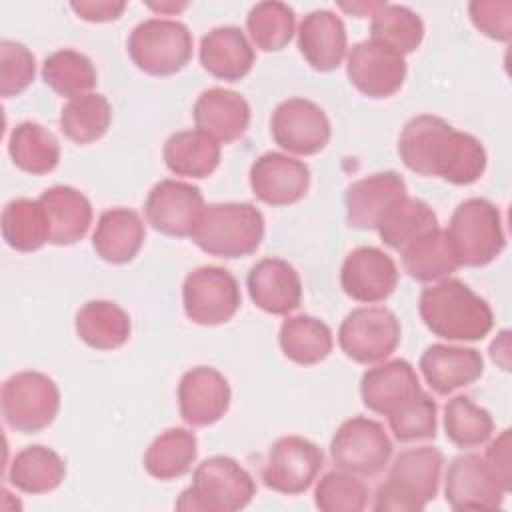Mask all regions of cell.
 <instances>
[{"label":"cell","instance_id":"6da1fadb","mask_svg":"<svg viewBox=\"0 0 512 512\" xmlns=\"http://www.w3.org/2000/svg\"><path fill=\"white\" fill-rule=\"evenodd\" d=\"M398 154L408 170L456 186L474 184L486 170L482 142L434 114H420L404 124Z\"/></svg>","mask_w":512,"mask_h":512},{"label":"cell","instance_id":"7a4b0ae2","mask_svg":"<svg viewBox=\"0 0 512 512\" xmlns=\"http://www.w3.org/2000/svg\"><path fill=\"white\" fill-rule=\"evenodd\" d=\"M418 310L426 328L444 340L476 342L488 336L494 326L490 304L456 278L426 286Z\"/></svg>","mask_w":512,"mask_h":512},{"label":"cell","instance_id":"3957f363","mask_svg":"<svg viewBox=\"0 0 512 512\" xmlns=\"http://www.w3.org/2000/svg\"><path fill=\"white\" fill-rule=\"evenodd\" d=\"M442 452L432 446L402 450L374 496L378 512H418L436 498L442 472Z\"/></svg>","mask_w":512,"mask_h":512},{"label":"cell","instance_id":"277c9868","mask_svg":"<svg viewBox=\"0 0 512 512\" xmlns=\"http://www.w3.org/2000/svg\"><path fill=\"white\" fill-rule=\"evenodd\" d=\"M206 254L242 258L260 246L264 216L250 202H220L204 206L190 236Z\"/></svg>","mask_w":512,"mask_h":512},{"label":"cell","instance_id":"5b68a950","mask_svg":"<svg viewBox=\"0 0 512 512\" xmlns=\"http://www.w3.org/2000/svg\"><path fill=\"white\" fill-rule=\"evenodd\" d=\"M256 494L252 476L230 456H210L192 474V484L176 500L178 510L236 512Z\"/></svg>","mask_w":512,"mask_h":512},{"label":"cell","instance_id":"8992f818","mask_svg":"<svg viewBox=\"0 0 512 512\" xmlns=\"http://www.w3.org/2000/svg\"><path fill=\"white\" fill-rule=\"evenodd\" d=\"M446 234L460 266H486L506 246L500 210L486 198L460 202L452 212Z\"/></svg>","mask_w":512,"mask_h":512},{"label":"cell","instance_id":"52a82bcc","mask_svg":"<svg viewBox=\"0 0 512 512\" xmlns=\"http://www.w3.org/2000/svg\"><path fill=\"white\" fill-rule=\"evenodd\" d=\"M4 422L22 434H36L48 428L60 410L56 382L38 370H22L2 384L0 394Z\"/></svg>","mask_w":512,"mask_h":512},{"label":"cell","instance_id":"ba28073f","mask_svg":"<svg viewBox=\"0 0 512 512\" xmlns=\"http://www.w3.org/2000/svg\"><path fill=\"white\" fill-rule=\"evenodd\" d=\"M128 54L138 70L150 76H170L190 62L192 34L184 22L148 18L130 32Z\"/></svg>","mask_w":512,"mask_h":512},{"label":"cell","instance_id":"9c48e42d","mask_svg":"<svg viewBox=\"0 0 512 512\" xmlns=\"http://www.w3.org/2000/svg\"><path fill=\"white\" fill-rule=\"evenodd\" d=\"M330 456L336 468L344 472L376 476L392 456V440L380 422L366 416H352L334 432Z\"/></svg>","mask_w":512,"mask_h":512},{"label":"cell","instance_id":"30bf717a","mask_svg":"<svg viewBox=\"0 0 512 512\" xmlns=\"http://www.w3.org/2000/svg\"><path fill=\"white\" fill-rule=\"evenodd\" d=\"M400 322L384 306H362L346 314L338 328L342 352L358 364L386 360L400 344Z\"/></svg>","mask_w":512,"mask_h":512},{"label":"cell","instance_id":"8fae6325","mask_svg":"<svg viewBox=\"0 0 512 512\" xmlns=\"http://www.w3.org/2000/svg\"><path fill=\"white\" fill-rule=\"evenodd\" d=\"M182 302L192 322L218 326L238 312L242 296L232 272L220 266H200L184 278Z\"/></svg>","mask_w":512,"mask_h":512},{"label":"cell","instance_id":"7c38bea8","mask_svg":"<svg viewBox=\"0 0 512 512\" xmlns=\"http://www.w3.org/2000/svg\"><path fill=\"white\" fill-rule=\"evenodd\" d=\"M274 142L298 156H312L324 150L332 128L326 112L308 98H288L276 106L270 118Z\"/></svg>","mask_w":512,"mask_h":512},{"label":"cell","instance_id":"4fadbf2b","mask_svg":"<svg viewBox=\"0 0 512 512\" xmlns=\"http://www.w3.org/2000/svg\"><path fill=\"white\" fill-rule=\"evenodd\" d=\"M324 464L322 450L302 436H282L268 452L262 480L264 484L280 494H302L306 492Z\"/></svg>","mask_w":512,"mask_h":512},{"label":"cell","instance_id":"5bb4252c","mask_svg":"<svg viewBox=\"0 0 512 512\" xmlns=\"http://www.w3.org/2000/svg\"><path fill=\"white\" fill-rule=\"evenodd\" d=\"M506 494L508 490L484 456L460 454L450 462L444 496L452 510H498Z\"/></svg>","mask_w":512,"mask_h":512},{"label":"cell","instance_id":"9a60e30c","mask_svg":"<svg viewBox=\"0 0 512 512\" xmlns=\"http://www.w3.org/2000/svg\"><path fill=\"white\" fill-rule=\"evenodd\" d=\"M346 74L364 96L388 98L404 84L406 60L376 40H362L348 52Z\"/></svg>","mask_w":512,"mask_h":512},{"label":"cell","instance_id":"2e32d148","mask_svg":"<svg viewBox=\"0 0 512 512\" xmlns=\"http://www.w3.org/2000/svg\"><path fill=\"white\" fill-rule=\"evenodd\" d=\"M202 210L204 196L200 188L172 178L154 184L144 204L148 224L174 238L192 236Z\"/></svg>","mask_w":512,"mask_h":512},{"label":"cell","instance_id":"e0dca14e","mask_svg":"<svg viewBox=\"0 0 512 512\" xmlns=\"http://www.w3.org/2000/svg\"><path fill=\"white\" fill-rule=\"evenodd\" d=\"M340 284L356 302H382L398 284V268L384 250L376 246H358L342 262Z\"/></svg>","mask_w":512,"mask_h":512},{"label":"cell","instance_id":"ac0fdd59","mask_svg":"<svg viewBox=\"0 0 512 512\" xmlns=\"http://www.w3.org/2000/svg\"><path fill=\"white\" fill-rule=\"evenodd\" d=\"M250 186L258 200L288 206L302 200L310 188V168L288 154L266 152L250 166Z\"/></svg>","mask_w":512,"mask_h":512},{"label":"cell","instance_id":"d6986e66","mask_svg":"<svg viewBox=\"0 0 512 512\" xmlns=\"http://www.w3.org/2000/svg\"><path fill=\"white\" fill-rule=\"evenodd\" d=\"M230 384L212 366H196L182 374L178 384V410L190 426L218 422L230 406Z\"/></svg>","mask_w":512,"mask_h":512},{"label":"cell","instance_id":"ffe728a7","mask_svg":"<svg viewBox=\"0 0 512 512\" xmlns=\"http://www.w3.org/2000/svg\"><path fill=\"white\" fill-rule=\"evenodd\" d=\"M252 302L274 316H286L302 302V282L292 264L282 258H262L248 272Z\"/></svg>","mask_w":512,"mask_h":512},{"label":"cell","instance_id":"44dd1931","mask_svg":"<svg viewBox=\"0 0 512 512\" xmlns=\"http://www.w3.org/2000/svg\"><path fill=\"white\" fill-rule=\"evenodd\" d=\"M406 194L404 178L394 172H376L352 182L346 188V222L358 230H372L378 226L384 212Z\"/></svg>","mask_w":512,"mask_h":512},{"label":"cell","instance_id":"7402d4cb","mask_svg":"<svg viewBox=\"0 0 512 512\" xmlns=\"http://www.w3.org/2000/svg\"><path fill=\"white\" fill-rule=\"evenodd\" d=\"M420 392L422 388L416 370L404 358L368 368L360 380L362 404L384 416H390Z\"/></svg>","mask_w":512,"mask_h":512},{"label":"cell","instance_id":"603a6c76","mask_svg":"<svg viewBox=\"0 0 512 512\" xmlns=\"http://www.w3.org/2000/svg\"><path fill=\"white\" fill-rule=\"evenodd\" d=\"M420 370L436 394L448 396L476 382L484 372V360L474 348L432 344L420 356Z\"/></svg>","mask_w":512,"mask_h":512},{"label":"cell","instance_id":"cb8c5ba5","mask_svg":"<svg viewBox=\"0 0 512 512\" xmlns=\"http://www.w3.org/2000/svg\"><path fill=\"white\" fill-rule=\"evenodd\" d=\"M192 116L196 130L206 132L220 144H230L248 130L250 104L234 90L208 88L198 96Z\"/></svg>","mask_w":512,"mask_h":512},{"label":"cell","instance_id":"d4e9b609","mask_svg":"<svg viewBox=\"0 0 512 512\" xmlns=\"http://www.w3.org/2000/svg\"><path fill=\"white\" fill-rule=\"evenodd\" d=\"M346 26L332 10H314L298 26V48L318 72L338 68L346 56Z\"/></svg>","mask_w":512,"mask_h":512},{"label":"cell","instance_id":"484cf974","mask_svg":"<svg viewBox=\"0 0 512 512\" xmlns=\"http://www.w3.org/2000/svg\"><path fill=\"white\" fill-rule=\"evenodd\" d=\"M200 64L214 78L242 80L254 64V48L238 26H218L200 40Z\"/></svg>","mask_w":512,"mask_h":512},{"label":"cell","instance_id":"4316f807","mask_svg":"<svg viewBox=\"0 0 512 512\" xmlns=\"http://www.w3.org/2000/svg\"><path fill=\"white\" fill-rule=\"evenodd\" d=\"M144 238L146 230L140 214L118 206L100 214L92 246L104 262L126 264L140 252Z\"/></svg>","mask_w":512,"mask_h":512},{"label":"cell","instance_id":"83f0119b","mask_svg":"<svg viewBox=\"0 0 512 512\" xmlns=\"http://www.w3.org/2000/svg\"><path fill=\"white\" fill-rule=\"evenodd\" d=\"M50 222V242L70 246L82 240L92 224L90 200L72 186H52L38 198Z\"/></svg>","mask_w":512,"mask_h":512},{"label":"cell","instance_id":"f1b7e54d","mask_svg":"<svg viewBox=\"0 0 512 512\" xmlns=\"http://www.w3.org/2000/svg\"><path fill=\"white\" fill-rule=\"evenodd\" d=\"M400 252L406 274L418 282H440L460 268L448 234L442 228L424 232Z\"/></svg>","mask_w":512,"mask_h":512},{"label":"cell","instance_id":"f546056e","mask_svg":"<svg viewBox=\"0 0 512 512\" xmlns=\"http://www.w3.org/2000/svg\"><path fill=\"white\" fill-rule=\"evenodd\" d=\"M162 156L172 174L206 178L220 164V142L202 130H182L166 140Z\"/></svg>","mask_w":512,"mask_h":512},{"label":"cell","instance_id":"4dcf8cb0","mask_svg":"<svg viewBox=\"0 0 512 512\" xmlns=\"http://www.w3.org/2000/svg\"><path fill=\"white\" fill-rule=\"evenodd\" d=\"M76 334L96 350H114L130 338V316L110 300H90L76 312Z\"/></svg>","mask_w":512,"mask_h":512},{"label":"cell","instance_id":"1f68e13d","mask_svg":"<svg viewBox=\"0 0 512 512\" xmlns=\"http://www.w3.org/2000/svg\"><path fill=\"white\" fill-rule=\"evenodd\" d=\"M64 460L42 444L22 448L8 468V482L26 494H46L62 484Z\"/></svg>","mask_w":512,"mask_h":512},{"label":"cell","instance_id":"d6a6232c","mask_svg":"<svg viewBox=\"0 0 512 512\" xmlns=\"http://www.w3.org/2000/svg\"><path fill=\"white\" fill-rule=\"evenodd\" d=\"M278 342L284 356L300 366L322 362L334 346L332 330L322 320L308 314H298L284 320Z\"/></svg>","mask_w":512,"mask_h":512},{"label":"cell","instance_id":"836d02e7","mask_svg":"<svg viewBox=\"0 0 512 512\" xmlns=\"http://www.w3.org/2000/svg\"><path fill=\"white\" fill-rule=\"evenodd\" d=\"M198 456V440L186 428H168L158 434L144 454V470L158 480L184 476Z\"/></svg>","mask_w":512,"mask_h":512},{"label":"cell","instance_id":"e575fe53","mask_svg":"<svg viewBox=\"0 0 512 512\" xmlns=\"http://www.w3.org/2000/svg\"><path fill=\"white\" fill-rule=\"evenodd\" d=\"M2 238L18 252H34L50 242V222L40 200L16 198L2 210Z\"/></svg>","mask_w":512,"mask_h":512},{"label":"cell","instance_id":"d590c367","mask_svg":"<svg viewBox=\"0 0 512 512\" xmlns=\"http://www.w3.org/2000/svg\"><path fill=\"white\" fill-rule=\"evenodd\" d=\"M438 228L434 210L420 198L404 194L380 218L376 230L382 242L394 250H402L428 230Z\"/></svg>","mask_w":512,"mask_h":512},{"label":"cell","instance_id":"8d00e7d4","mask_svg":"<svg viewBox=\"0 0 512 512\" xmlns=\"http://www.w3.org/2000/svg\"><path fill=\"white\" fill-rule=\"evenodd\" d=\"M12 162L34 176L52 172L60 160V144L56 136L36 122H20L8 140Z\"/></svg>","mask_w":512,"mask_h":512},{"label":"cell","instance_id":"74e56055","mask_svg":"<svg viewBox=\"0 0 512 512\" xmlns=\"http://www.w3.org/2000/svg\"><path fill=\"white\" fill-rule=\"evenodd\" d=\"M42 80L64 98L90 94L96 86V68L92 60L72 48H62L46 56L42 64Z\"/></svg>","mask_w":512,"mask_h":512},{"label":"cell","instance_id":"f35d334b","mask_svg":"<svg viewBox=\"0 0 512 512\" xmlns=\"http://www.w3.org/2000/svg\"><path fill=\"white\" fill-rule=\"evenodd\" d=\"M424 38L422 18L400 4H386L372 14L370 22V40H376L398 54L414 52Z\"/></svg>","mask_w":512,"mask_h":512},{"label":"cell","instance_id":"ab89813d","mask_svg":"<svg viewBox=\"0 0 512 512\" xmlns=\"http://www.w3.org/2000/svg\"><path fill=\"white\" fill-rule=\"evenodd\" d=\"M112 120V106L106 96L90 92L68 100L60 110V130L76 144H90L102 138Z\"/></svg>","mask_w":512,"mask_h":512},{"label":"cell","instance_id":"60d3db41","mask_svg":"<svg viewBox=\"0 0 512 512\" xmlns=\"http://www.w3.org/2000/svg\"><path fill=\"white\" fill-rule=\"evenodd\" d=\"M296 16L294 10L276 0L258 2L246 16V30L256 48L262 52H278L294 36Z\"/></svg>","mask_w":512,"mask_h":512},{"label":"cell","instance_id":"b9f144b4","mask_svg":"<svg viewBox=\"0 0 512 512\" xmlns=\"http://www.w3.org/2000/svg\"><path fill=\"white\" fill-rule=\"evenodd\" d=\"M446 438L460 448H474L484 444L494 432L490 412L472 402L468 396H454L444 408Z\"/></svg>","mask_w":512,"mask_h":512},{"label":"cell","instance_id":"7bdbcfd3","mask_svg":"<svg viewBox=\"0 0 512 512\" xmlns=\"http://www.w3.org/2000/svg\"><path fill=\"white\" fill-rule=\"evenodd\" d=\"M314 504L322 512H360L368 506V488L356 474L332 470L318 480Z\"/></svg>","mask_w":512,"mask_h":512},{"label":"cell","instance_id":"ee69618b","mask_svg":"<svg viewBox=\"0 0 512 512\" xmlns=\"http://www.w3.org/2000/svg\"><path fill=\"white\" fill-rule=\"evenodd\" d=\"M438 406L424 390L388 416L390 430L398 442H416L436 436Z\"/></svg>","mask_w":512,"mask_h":512},{"label":"cell","instance_id":"f6af8a7d","mask_svg":"<svg viewBox=\"0 0 512 512\" xmlns=\"http://www.w3.org/2000/svg\"><path fill=\"white\" fill-rule=\"evenodd\" d=\"M36 74L34 54L20 42H0V94L4 98L24 92Z\"/></svg>","mask_w":512,"mask_h":512},{"label":"cell","instance_id":"bcb514c9","mask_svg":"<svg viewBox=\"0 0 512 512\" xmlns=\"http://www.w3.org/2000/svg\"><path fill=\"white\" fill-rule=\"evenodd\" d=\"M472 24L488 38L508 42L512 36V2L474 0L468 4Z\"/></svg>","mask_w":512,"mask_h":512},{"label":"cell","instance_id":"7dc6e473","mask_svg":"<svg viewBox=\"0 0 512 512\" xmlns=\"http://www.w3.org/2000/svg\"><path fill=\"white\" fill-rule=\"evenodd\" d=\"M484 460L490 464L502 486L510 492L512 486V464H510V430H502L486 448Z\"/></svg>","mask_w":512,"mask_h":512},{"label":"cell","instance_id":"c3c4849f","mask_svg":"<svg viewBox=\"0 0 512 512\" xmlns=\"http://www.w3.org/2000/svg\"><path fill=\"white\" fill-rule=\"evenodd\" d=\"M70 8L86 22H110L120 18L126 8L124 0H80L70 2Z\"/></svg>","mask_w":512,"mask_h":512},{"label":"cell","instance_id":"681fc988","mask_svg":"<svg viewBox=\"0 0 512 512\" xmlns=\"http://www.w3.org/2000/svg\"><path fill=\"white\" fill-rule=\"evenodd\" d=\"M338 6L354 16H372L382 2H338Z\"/></svg>","mask_w":512,"mask_h":512},{"label":"cell","instance_id":"f907efd6","mask_svg":"<svg viewBox=\"0 0 512 512\" xmlns=\"http://www.w3.org/2000/svg\"><path fill=\"white\" fill-rule=\"evenodd\" d=\"M152 10H156V12H160V14H166V12H180V10H184L186 8V2H182V4H174V2H160V4H148Z\"/></svg>","mask_w":512,"mask_h":512}]
</instances>
